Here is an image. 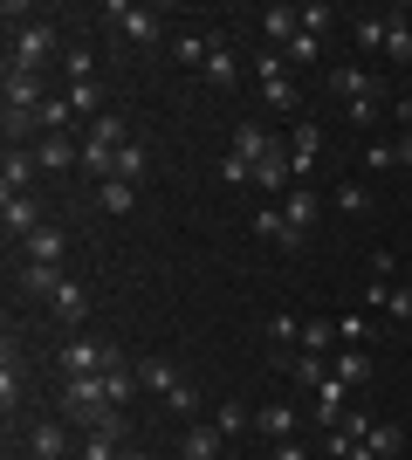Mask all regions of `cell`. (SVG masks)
Returning <instances> with one entry per match:
<instances>
[{"mask_svg": "<svg viewBox=\"0 0 412 460\" xmlns=\"http://www.w3.org/2000/svg\"><path fill=\"white\" fill-rule=\"evenodd\" d=\"M316 158H323V124H295V131H289V172H295V186L316 172Z\"/></svg>", "mask_w": 412, "mask_h": 460, "instance_id": "obj_5", "label": "cell"}, {"mask_svg": "<svg viewBox=\"0 0 412 460\" xmlns=\"http://www.w3.org/2000/svg\"><path fill=\"white\" fill-rule=\"evenodd\" d=\"M268 460H316V454H302V447H295V440H282V447H275Z\"/></svg>", "mask_w": 412, "mask_h": 460, "instance_id": "obj_48", "label": "cell"}, {"mask_svg": "<svg viewBox=\"0 0 412 460\" xmlns=\"http://www.w3.org/2000/svg\"><path fill=\"white\" fill-rule=\"evenodd\" d=\"M145 172H152V152H145V145H137V137H131V145H124V152H118V165H110V179H124V186H137V179H145Z\"/></svg>", "mask_w": 412, "mask_h": 460, "instance_id": "obj_22", "label": "cell"}, {"mask_svg": "<svg viewBox=\"0 0 412 460\" xmlns=\"http://www.w3.org/2000/svg\"><path fill=\"white\" fill-rule=\"evenodd\" d=\"M220 440H227L220 426H186V440H179V460H214V454H220Z\"/></svg>", "mask_w": 412, "mask_h": 460, "instance_id": "obj_17", "label": "cell"}, {"mask_svg": "<svg viewBox=\"0 0 412 460\" xmlns=\"http://www.w3.org/2000/svg\"><path fill=\"white\" fill-rule=\"evenodd\" d=\"M21 248H28V261H62V248H69V234H62V227H35L28 241H21Z\"/></svg>", "mask_w": 412, "mask_h": 460, "instance_id": "obj_20", "label": "cell"}, {"mask_svg": "<svg viewBox=\"0 0 412 460\" xmlns=\"http://www.w3.org/2000/svg\"><path fill=\"white\" fill-rule=\"evenodd\" d=\"M364 165H372V172H392V165H399V145H372V152H364Z\"/></svg>", "mask_w": 412, "mask_h": 460, "instance_id": "obj_45", "label": "cell"}, {"mask_svg": "<svg viewBox=\"0 0 412 460\" xmlns=\"http://www.w3.org/2000/svg\"><path fill=\"white\" fill-rule=\"evenodd\" d=\"M330 371H337L344 385H351V392H357V385H372V358H364V350H337V358H330Z\"/></svg>", "mask_w": 412, "mask_h": 460, "instance_id": "obj_23", "label": "cell"}, {"mask_svg": "<svg viewBox=\"0 0 412 460\" xmlns=\"http://www.w3.org/2000/svg\"><path fill=\"white\" fill-rule=\"evenodd\" d=\"M330 96H344V103H357V96H378V76L364 69V62H337V69H330Z\"/></svg>", "mask_w": 412, "mask_h": 460, "instance_id": "obj_10", "label": "cell"}, {"mask_svg": "<svg viewBox=\"0 0 412 460\" xmlns=\"http://www.w3.org/2000/svg\"><path fill=\"white\" fill-rule=\"evenodd\" d=\"M364 309H372V316H392V323H412V288H392V282H378V275H372Z\"/></svg>", "mask_w": 412, "mask_h": 460, "instance_id": "obj_8", "label": "cell"}, {"mask_svg": "<svg viewBox=\"0 0 412 460\" xmlns=\"http://www.w3.org/2000/svg\"><path fill=\"white\" fill-rule=\"evenodd\" d=\"M48 309H56L62 323H83V316H90V296H83L76 282H62V296H56V303H48Z\"/></svg>", "mask_w": 412, "mask_h": 460, "instance_id": "obj_28", "label": "cell"}, {"mask_svg": "<svg viewBox=\"0 0 412 460\" xmlns=\"http://www.w3.org/2000/svg\"><path fill=\"white\" fill-rule=\"evenodd\" d=\"M124 460H137V454H124Z\"/></svg>", "mask_w": 412, "mask_h": 460, "instance_id": "obj_51", "label": "cell"}, {"mask_svg": "<svg viewBox=\"0 0 412 460\" xmlns=\"http://www.w3.org/2000/svg\"><path fill=\"white\" fill-rule=\"evenodd\" d=\"M385 56H392L399 69H406V62H412V28H406V21H399L392 35H385Z\"/></svg>", "mask_w": 412, "mask_h": 460, "instance_id": "obj_38", "label": "cell"}, {"mask_svg": "<svg viewBox=\"0 0 412 460\" xmlns=\"http://www.w3.org/2000/svg\"><path fill=\"white\" fill-rule=\"evenodd\" d=\"M35 172H41V165H35V152L7 145V158H0V186H7V192H28V186H35Z\"/></svg>", "mask_w": 412, "mask_h": 460, "instance_id": "obj_12", "label": "cell"}, {"mask_svg": "<svg viewBox=\"0 0 412 460\" xmlns=\"http://www.w3.org/2000/svg\"><path fill=\"white\" fill-rule=\"evenodd\" d=\"M103 392H110V405H131V392H137V371H103Z\"/></svg>", "mask_w": 412, "mask_h": 460, "instance_id": "obj_36", "label": "cell"}, {"mask_svg": "<svg viewBox=\"0 0 412 460\" xmlns=\"http://www.w3.org/2000/svg\"><path fill=\"white\" fill-rule=\"evenodd\" d=\"M316 213H323V199H316L310 186H289V207H282V227H289V241H282V248H302V241H310Z\"/></svg>", "mask_w": 412, "mask_h": 460, "instance_id": "obj_4", "label": "cell"}, {"mask_svg": "<svg viewBox=\"0 0 412 460\" xmlns=\"http://www.w3.org/2000/svg\"><path fill=\"white\" fill-rule=\"evenodd\" d=\"M289 371H295V385H302V392H316V385L330 378V358H323V350H302Z\"/></svg>", "mask_w": 412, "mask_h": 460, "instance_id": "obj_25", "label": "cell"}, {"mask_svg": "<svg viewBox=\"0 0 412 460\" xmlns=\"http://www.w3.org/2000/svg\"><path fill=\"white\" fill-rule=\"evenodd\" d=\"M214 426L227 433V440H234L241 426H255V412H241V405H220V412H214Z\"/></svg>", "mask_w": 412, "mask_h": 460, "instance_id": "obj_40", "label": "cell"}, {"mask_svg": "<svg viewBox=\"0 0 412 460\" xmlns=\"http://www.w3.org/2000/svg\"><path fill=\"white\" fill-rule=\"evenodd\" d=\"M28 460H76L69 454V426L62 420H35L28 426Z\"/></svg>", "mask_w": 412, "mask_h": 460, "instance_id": "obj_7", "label": "cell"}, {"mask_svg": "<svg viewBox=\"0 0 412 460\" xmlns=\"http://www.w3.org/2000/svg\"><path fill=\"white\" fill-rule=\"evenodd\" d=\"M399 158H406V165H412V137H399Z\"/></svg>", "mask_w": 412, "mask_h": 460, "instance_id": "obj_50", "label": "cell"}, {"mask_svg": "<svg viewBox=\"0 0 412 460\" xmlns=\"http://www.w3.org/2000/svg\"><path fill=\"white\" fill-rule=\"evenodd\" d=\"M282 56H289V62H316V35H302V28H295V41L282 49Z\"/></svg>", "mask_w": 412, "mask_h": 460, "instance_id": "obj_46", "label": "cell"}, {"mask_svg": "<svg viewBox=\"0 0 412 460\" xmlns=\"http://www.w3.org/2000/svg\"><path fill=\"white\" fill-rule=\"evenodd\" d=\"M295 21H302V35H323L337 21V7H323V0H310V7H295Z\"/></svg>", "mask_w": 412, "mask_h": 460, "instance_id": "obj_32", "label": "cell"}, {"mask_svg": "<svg viewBox=\"0 0 412 460\" xmlns=\"http://www.w3.org/2000/svg\"><path fill=\"white\" fill-rule=\"evenodd\" d=\"M124 447L118 440H103V433H83V447H76V460H118Z\"/></svg>", "mask_w": 412, "mask_h": 460, "instance_id": "obj_37", "label": "cell"}, {"mask_svg": "<svg viewBox=\"0 0 412 460\" xmlns=\"http://www.w3.org/2000/svg\"><path fill=\"white\" fill-rule=\"evenodd\" d=\"M337 213H372V192L364 186H337Z\"/></svg>", "mask_w": 412, "mask_h": 460, "instance_id": "obj_41", "label": "cell"}, {"mask_svg": "<svg viewBox=\"0 0 412 460\" xmlns=\"http://www.w3.org/2000/svg\"><path fill=\"white\" fill-rule=\"evenodd\" d=\"M337 344H351V350H364V344H372V309H351V316L337 323Z\"/></svg>", "mask_w": 412, "mask_h": 460, "instance_id": "obj_27", "label": "cell"}, {"mask_svg": "<svg viewBox=\"0 0 412 460\" xmlns=\"http://www.w3.org/2000/svg\"><path fill=\"white\" fill-rule=\"evenodd\" d=\"M255 76H261V96H268V111L295 117V103H302V90H295V76H289V69H282V56H275V49H261Z\"/></svg>", "mask_w": 412, "mask_h": 460, "instance_id": "obj_3", "label": "cell"}, {"mask_svg": "<svg viewBox=\"0 0 412 460\" xmlns=\"http://www.w3.org/2000/svg\"><path fill=\"white\" fill-rule=\"evenodd\" d=\"M35 165L41 172H69V165H83V145H69V131H48L35 137Z\"/></svg>", "mask_w": 412, "mask_h": 460, "instance_id": "obj_9", "label": "cell"}, {"mask_svg": "<svg viewBox=\"0 0 412 460\" xmlns=\"http://www.w3.org/2000/svg\"><path fill=\"white\" fill-rule=\"evenodd\" d=\"M351 35H357V49H385V35H392V28H385L378 14H364V21H351Z\"/></svg>", "mask_w": 412, "mask_h": 460, "instance_id": "obj_33", "label": "cell"}, {"mask_svg": "<svg viewBox=\"0 0 412 460\" xmlns=\"http://www.w3.org/2000/svg\"><path fill=\"white\" fill-rule=\"evenodd\" d=\"M137 385H145V392H158V399H172L179 371L165 365V358H137Z\"/></svg>", "mask_w": 412, "mask_h": 460, "instance_id": "obj_19", "label": "cell"}, {"mask_svg": "<svg viewBox=\"0 0 412 460\" xmlns=\"http://www.w3.org/2000/svg\"><path fill=\"white\" fill-rule=\"evenodd\" d=\"M41 137H48V131H62V124H76V111H69V96H48V103H41Z\"/></svg>", "mask_w": 412, "mask_h": 460, "instance_id": "obj_31", "label": "cell"}, {"mask_svg": "<svg viewBox=\"0 0 412 460\" xmlns=\"http://www.w3.org/2000/svg\"><path fill=\"white\" fill-rule=\"evenodd\" d=\"M62 282H69V275H62L56 261H28V269H21V288H28V296H48V303L62 296Z\"/></svg>", "mask_w": 412, "mask_h": 460, "instance_id": "obj_15", "label": "cell"}, {"mask_svg": "<svg viewBox=\"0 0 412 460\" xmlns=\"http://www.w3.org/2000/svg\"><path fill=\"white\" fill-rule=\"evenodd\" d=\"M165 405H172L179 420H193V412H199V392H193L186 378H179V385H172V399H165Z\"/></svg>", "mask_w": 412, "mask_h": 460, "instance_id": "obj_42", "label": "cell"}, {"mask_svg": "<svg viewBox=\"0 0 412 460\" xmlns=\"http://www.w3.org/2000/svg\"><path fill=\"white\" fill-rule=\"evenodd\" d=\"M255 234H268V241H289V227H282V213H275V207L255 213Z\"/></svg>", "mask_w": 412, "mask_h": 460, "instance_id": "obj_44", "label": "cell"}, {"mask_svg": "<svg viewBox=\"0 0 412 460\" xmlns=\"http://www.w3.org/2000/svg\"><path fill=\"white\" fill-rule=\"evenodd\" d=\"M62 62H69V83H90V49H69Z\"/></svg>", "mask_w": 412, "mask_h": 460, "instance_id": "obj_47", "label": "cell"}, {"mask_svg": "<svg viewBox=\"0 0 412 460\" xmlns=\"http://www.w3.org/2000/svg\"><path fill=\"white\" fill-rule=\"evenodd\" d=\"M69 111H76L83 124H97V117H110V111H103V83H97V76H90V83H69Z\"/></svg>", "mask_w": 412, "mask_h": 460, "instance_id": "obj_18", "label": "cell"}, {"mask_svg": "<svg viewBox=\"0 0 412 460\" xmlns=\"http://www.w3.org/2000/svg\"><path fill=\"white\" fill-rule=\"evenodd\" d=\"M364 447L385 460V454H399V447H406V433H399V426H372V433H364Z\"/></svg>", "mask_w": 412, "mask_h": 460, "instance_id": "obj_35", "label": "cell"}, {"mask_svg": "<svg viewBox=\"0 0 412 460\" xmlns=\"http://www.w3.org/2000/svg\"><path fill=\"white\" fill-rule=\"evenodd\" d=\"M392 111H399V117H406V124H412V96H399V103H392Z\"/></svg>", "mask_w": 412, "mask_h": 460, "instance_id": "obj_49", "label": "cell"}, {"mask_svg": "<svg viewBox=\"0 0 412 460\" xmlns=\"http://www.w3.org/2000/svg\"><path fill=\"white\" fill-rule=\"evenodd\" d=\"M103 21H110V35H118V41H137V49H152V41L165 35V14H158V7H124V0H110Z\"/></svg>", "mask_w": 412, "mask_h": 460, "instance_id": "obj_2", "label": "cell"}, {"mask_svg": "<svg viewBox=\"0 0 412 460\" xmlns=\"http://www.w3.org/2000/svg\"><path fill=\"white\" fill-rule=\"evenodd\" d=\"M220 179H227V186H255V165H248V158H220Z\"/></svg>", "mask_w": 412, "mask_h": 460, "instance_id": "obj_39", "label": "cell"}, {"mask_svg": "<svg viewBox=\"0 0 412 460\" xmlns=\"http://www.w3.org/2000/svg\"><path fill=\"white\" fill-rule=\"evenodd\" d=\"M275 152H282V145H275L261 124H241L234 131V158H248V165H261V158H275Z\"/></svg>", "mask_w": 412, "mask_h": 460, "instance_id": "obj_16", "label": "cell"}, {"mask_svg": "<svg viewBox=\"0 0 412 460\" xmlns=\"http://www.w3.org/2000/svg\"><path fill=\"white\" fill-rule=\"evenodd\" d=\"M97 207H103V213H131V207H137V186H124V179H103V186H97Z\"/></svg>", "mask_w": 412, "mask_h": 460, "instance_id": "obj_26", "label": "cell"}, {"mask_svg": "<svg viewBox=\"0 0 412 460\" xmlns=\"http://www.w3.org/2000/svg\"><path fill=\"white\" fill-rule=\"evenodd\" d=\"M295 28H302V21H295V7H261V41H268L275 56L295 41Z\"/></svg>", "mask_w": 412, "mask_h": 460, "instance_id": "obj_13", "label": "cell"}, {"mask_svg": "<svg viewBox=\"0 0 412 460\" xmlns=\"http://www.w3.org/2000/svg\"><path fill=\"white\" fill-rule=\"evenodd\" d=\"M302 350H323V358H337V323H302Z\"/></svg>", "mask_w": 412, "mask_h": 460, "instance_id": "obj_29", "label": "cell"}, {"mask_svg": "<svg viewBox=\"0 0 412 460\" xmlns=\"http://www.w3.org/2000/svg\"><path fill=\"white\" fill-rule=\"evenodd\" d=\"M255 426L268 433L275 447H282V440H295V405H261V412H255Z\"/></svg>", "mask_w": 412, "mask_h": 460, "instance_id": "obj_21", "label": "cell"}, {"mask_svg": "<svg viewBox=\"0 0 412 460\" xmlns=\"http://www.w3.org/2000/svg\"><path fill=\"white\" fill-rule=\"evenodd\" d=\"M199 76L214 83V90H227V83H234V49H227L220 35H214V56H206V69H199Z\"/></svg>", "mask_w": 412, "mask_h": 460, "instance_id": "obj_24", "label": "cell"}, {"mask_svg": "<svg viewBox=\"0 0 412 460\" xmlns=\"http://www.w3.org/2000/svg\"><path fill=\"white\" fill-rule=\"evenodd\" d=\"M0 399H7V405L21 399V365H14V350H7V365H0Z\"/></svg>", "mask_w": 412, "mask_h": 460, "instance_id": "obj_43", "label": "cell"}, {"mask_svg": "<svg viewBox=\"0 0 412 460\" xmlns=\"http://www.w3.org/2000/svg\"><path fill=\"white\" fill-rule=\"evenodd\" d=\"M0 220H7V241H28L35 227H48L41 207H35V192H7V199H0Z\"/></svg>", "mask_w": 412, "mask_h": 460, "instance_id": "obj_6", "label": "cell"}, {"mask_svg": "<svg viewBox=\"0 0 412 460\" xmlns=\"http://www.w3.org/2000/svg\"><path fill=\"white\" fill-rule=\"evenodd\" d=\"M41 103H48L41 76H28V69H7V111H28V117H35Z\"/></svg>", "mask_w": 412, "mask_h": 460, "instance_id": "obj_11", "label": "cell"}, {"mask_svg": "<svg viewBox=\"0 0 412 460\" xmlns=\"http://www.w3.org/2000/svg\"><path fill=\"white\" fill-rule=\"evenodd\" d=\"M344 399H351V385H344V378L330 371V378L316 385V405H310V412H316L323 426H337V420H344Z\"/></svg>", "mask_w": 412, "mask_h": 460, "instance_id": "obj_14", "label": "cell"}, {"mask_svg": "<svg viewBox=\"0 0 412 460\" xmlns=\"http://www.w3.org/2000/svg\"><path fill=\"white\" fill-rule=\"evenodd\" d=\"M344 117H351L357 131H372L378 117H385V96H357V103H344Z\"/></svg>", "mask_w": 412, "mask_h": 460, "instance_id": "obj_30", "label": "cell"}, {"mask_svg": "<svg viewBox=\"0 0 412 460\" xmlns=\"http://www.w3.org/2000/svg\"><path fill=\"white\" fill-rule=\"evenodd\" d=\"M56 49H62V35L48 28V21H21V28H14V49H7V69H28V76H41V69L56 62Z\"/></svg>", "mask_w": 412, "mask_h": 460, "instance_id": "obj_1", "label": "cell"}, {"mask_svg": "<svg viewBox=\"0 0 412 460\" xmlns=\"http://www.w3.org/2000/svg\"><path fill=\"white\" fill-rule=\"evenodd\" d=\"M268 337L282 344V358H289V344H302V323H295L289 309H282V316H268Z\"/></svg>", "mask_w": 412, "mask_h": 460, "instance_id": "obj_34", "label": "cell"}]
</instances>
